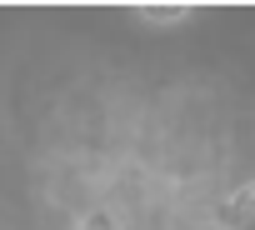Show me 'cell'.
I'll use <instances>...</instances> for the list:
<instances>
[{
  "label": "cell",
  "instance_id": "1",
  "mask_svg": "<svg viewBox=\"0 0 255 230\" xmlns=\"http://www.w3.org/2000/svg\"><path fill=\"white\" fill-rule=\"evenodd\" d=\"M225 230H255V185H240L230 200H220V215H215Z\"/></svg>",
  "mask_w": 255,
  "mask_h": 230
},
{
  "label": "cell",
  "instance_id": "3",
  "mask_svg": "<svg viewBox=\"0 0 255 230\" xmlns=\"http://www.w3.org/2000/svg\"><path fill=\"white\" fill-rule=\"evenodd\" d=\"M80 230H120V225H115V215L95 210V215H85V225H80Z\"/></svg>",
  "mask_w": 255,
  "mask_h": 230
},
{
  "label": "cell",
  "instance_id": "2",
  "mask_svg": "<svg viewBox=\"0 0 255 230\" xmlns=\"http://www.w3.org/2000/svg\"><path fill=\"white\" fill-rule=\"evenodd\" d=\"M180 15H185V5H150L145 10V20H160V25L165 20H180Z\"/></svg>",
  "mask_w": 255,
  "mask_h": 230
}]
</instances>
